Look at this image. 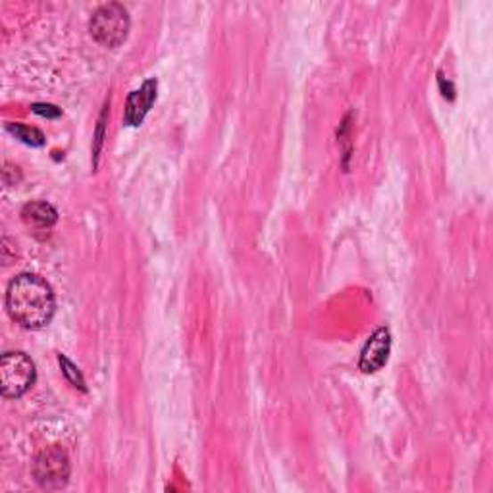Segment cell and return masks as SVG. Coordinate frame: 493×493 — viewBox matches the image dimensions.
I'll use <instances>...</instances> for the list:
<instances>
[{
    "label": "cell",
    "mask_w": 493,
    "mask_h": 493,
    "mask_svg": "<svg viewBox=\"0 0 493 493\" xmlns=\"http://www.w3.org/2000/svg\"><path fill=\"white\" fill-rule=\"evenodd\" d=\"M53 287L35 274H20L8 283L6 310L21 328L41 330L54 316Z\"/></svg>",
    "instance_id": "1"
},
{
    "label": "cell",
    "mask_w": 493,
    "mask_h": 493,
    "mask_svg": "<svg viewBox=\"0 0 493 493\" xmlns=\"http://www.w3.org/2000/svg\"><path fill=\"white\" fill-rule=\"evenodd\" d=\"M89 31L93 39L108 49H116L127 39L129 33V14L118 3H108L94 10L89 21Z\"/></svg>",
    "instance_id": "2"
},
{
    "label": "cell",
    "mask_w": 493,
    "mask_h": 493,
    "mask_svg": "<svg viewBox=\"0 0 493 493\" xmlns=\"http://www.w3.org/2000/svg\"><path fill=\"white\" fill-rule=\"evenodd\" d=\"M33 360L20 351H12L0 358V391L8 399H16L26 393L35 383Z\"/></svg>",
    "instance_id": "3"
},
{
    "label": "cell",
    "mask_w": 493,
    "mask_h": 493,
    "mask_svg": "<svg viewBox=\"0 0 493 493\" xmlns=\"http://www.w3.org/2000/svg\"><path fill=\"white\" fill-rule=\"evenodd\" d=\"M33 476L43 489H62L70 480V459L64 449L51 448L35 456Z\"/></svg>",
    "instance_id": "4"
},
{
    "label": "cell",
    "mask_w": 493,
    "mask_h": 493,
    "mask_svg": "<svg viewBox=\"0 0 493 493\" xmlns=\"http://www.w3.org/2000/svg\"><path fill=\"white\" fill-rule=\"evenodd\" d=\"M391 349V338L388 328H380L370 335L363 353H360V370L372 374V372H378L383 365L388 363Z\"/></svg>",
    "instance_id": "5"
},
{
    "label": "cell",
    "mask_w": 493,
    "mask_h": 493,
    "mask_svg": "<svg viewBox=\"0 0 493 493\" xmlns=\"http://www.w3.org/2000/svg\"><path fill=\"white\" fill-rule=\"evenodd\" d=\"M156 101V79H147L143 86L127 97L126 103V124L141 126Z\"/></svg>",
    "instance_id": "6"
},
{
    "label": "cell",
    "mask_w": 493,
    "mask_h": 493,
    "mask_svg": "<svg viewBox=\"0 0 493 493\" xmlns=\"http://www.w3.org/2000/svg\"><path fill=\"white\" fill-rule=\"evenodd\" d=\"M21 220L35 234L37 232L49 234V230L58 220V214H56V209L53 207V204L43 202V201H33L23 207Z\"/></svg>",
    "instance_id": "7"
},
{
    "label": "cell",
    "mask_w": 493,
    "mask_h": 493,
    "mask_svg": "<svg viewBox=\"0 0 493 493\" xmlns=\"http://www.w3.org/2000/svg\"><path fill=\"white\" fill-rule=\"evenodd\" d=\"M8 131L10 134H14L20 141L28 143V145H31V147H41L45 143V136L35 127H28L21 124H8Z\"/></svg>",
    "instance_id": "8"
},
{
    "label": "cell",
    "mask_w": 493,
    "mask_h": 493,
    "mask_svg": "<svg viewBox=\"0 0 493 493\" xmlns=\"http://www.w3.org/2000/svg\"><path fill=\"white\" fill-rule=\"evenodd\" d=\"M58 360H60V366H62V372H64L66 380L71 383V386L81 390V391H86V380H83L81 372L74 366V363H71V360H68L64 355H58Z\"/></svg>",
    "instance_id": "9"
},
{
    "label": "cell",
    "mask_w": 493,
    "mask_h": 493,
    "mask_svg": "<svg viewBox=\"0 0 493 493\" xmlns=\"http://www.w3.org/2000/svg\"><path fill=\"white\" fill-rule=\"evenodd\" d=\"M33 111L41 114V116H46V118H58L60 116V108L53 106V104H33Z\"/></svg>",
    "instance_id": "10"
}]
</instances>
